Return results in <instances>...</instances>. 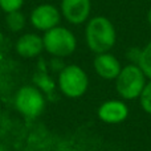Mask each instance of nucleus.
Returning a JSON list of instances; mask_svg holds the SVG:
<instances>
[{
  "instance_id": "nucleus-12",
  "label": "nucleus",
  "mask_w": 151,
  "mask_h": 151,
  "mask_svg": "<svg viewBox=\"0 0 151 151\" xmlns=\"http://www.w3.org/2000/svg\"><path fill=\"white\" fill-rule=\"evenodd\" d=\"M138 65L143 70L145 76L151 80V41L141 50V57H139Z\"/></svg>"
},
{
  "instance_id": "nucleus-3",
  "label": "nucleus",
  "mask_w": 151,
  "mask_h": 151,
  "mask_svg": "<svg viewBox=\"0 0 151 151\" xmlns=\"http://www.w3.org/2000/svg\"><path fill=\"white\" fill-rule=\"evenodd\" d=\"M44 49L55 57H68L73 55L77 48V39L74 33L64 27H55L44 33Z\"/></svg>"
},
{
  "instance_id": "nucleus-1",
  "label": "nucleus",
  "mask_w": 151,
  "mask_h": 151,
  "mask_svg": "<svg viewBox=\"0 0 151 151\" xmlns=\"http://www.w3.org/2000/svg\"><path fill=\"white\" fill-rule=\"evenodd\" d=\"M85 40L89 49L96 55L107 53L117 41V32L107 17L96 16L86 24Z\"/></svg>"
},
{
  "instance_id": "nucleus-6",
  "label": "nucleus",
  "mask_w": 151,
  "mask_h": 151,
  "mask_svg": "<svg viewBox=\"0 0 151 151\" xmlns=\"http://www.w3.org/2000/svg\"><path fill=\"white\" fill-rule=\"evenodd\" d=\"M31 24L39 31H49L60 24L61 13L52 4H40L31 12Z\"/></svg>"
},
{
  "instance_id": "nucleus-11",
  "label": "nucleus",
  "mask_w": 151,
  "mask_h": 151,
  "mask_svg": "<svg viewBox=\"0 0 151 151\" xmlns=\"http://www.w3.org/2000/svg\"><path fill=\"white\" fill-rule=\"evenodd\" d=\"M5 24L11 32H20L25 27V16L20 11L9 12L5 16Z\"/></svg>"
},
{
  "instance_id": "nucleus-15",
  "label": "nucleus",
  "mask_w": 151,
  "mask_h": 151,
  "mask_svg": "<svg viewBox=\"0 0 151 151\" xmlns=\"http://www.w3.org/2000/svg\"><path fill=\"white\" fill-rule=\"evenodd\" d=\"M147 20H149L150 25H151V8L149 9V12H147Z\"/></svg>"
},
{
  "instance_id": "nucleus-17",
  "label": "nucleus",
  "mask_w": 151,
  "mask_h": 151,
  "mask_svg": "<svg viewBox=\"0 0 151 151\" xmlns=\"http://www.w3.org/2000/svg\"><path fill=\"white\" fill-rule=\"evenodd\" d=\"M150 1H151V0H150Z\"/></svg>"
},
{
  "instance_id": "nucleus-16",
  "label": "nucleus",
  "mask_w": 151,
  "mask_h": 151,
  "mask_svg": "<svg viewBox=\"0 0 151 151\" xmlns=\"http://www.w3.org/2000/svg\"><path fill=\"white\" fill-rule=\"evenodd\" d=\"M0 151H7V149H5L3 145H0Z\"/></svg>"
},
{
  "instance_id": "nucleus-14",
  "label": "nucleus",
  "mask_w": 151,
  "mask_h": 151,
  "mask_svg": "<svg viewBox=\"0 0 151 151\" xmlns=\"http://www.w3.org/2000/svg\"><path fill=\"white\" fill-rule=\"evenodd\" d=\"M23 4L24 0H0V8L5 13L13 12V11H20Z\"/></svg>"
},
{
  "instance_id": "nucleus-4",
  "label": "nucleus",
  "mask_w": 151,
  "mask_h": 151,
  "mask_svg": "<svg viewBox=\"0 0 151 151\" xmlns=\"http://www.w3.org/2000/svg\"><path fill=\"white\" fill-rule=\"evenodd\" d=\"M15 107L25 118H37L45 109L44 94L33 85L21 86L15 96Z\"/></svg>"
},
{
  "instance_id": "nucleus-13",
  "label": "nucleus",
  "mask_w": 151,
  "mask_h": 151,
  "mask_svg": "<svg viewBox=\"0 0 151 151\" xmlns=\"http://www.w3.org/2000/svg\"><path fill=\"white\" fill-rule=\"evenodd\" d=\"M139 101H141L142 109L146 113L151 114V80L149 82H146L141 96H139Z\"/></svg>"
},
{
  "instance_id": "nucleus-7",
  "label": "nucleus",
  "mask_w": 151,
  "mask_h": 151,
  "mask_svg": "<svg viewBox=\"0 0 151 151\" xmlns=\"http://www.w3.org/2000/svg\"><path fill=\"white\" fill-rule=\"evenodd\" d=\"M90 0H61V13L65 20L74 25L85 23L90 16Z\"/></svg>"
},
{
  "instance_id": "nucleus-2",
  "label": "nucleus",
  "mask_w": 151,
  "mask_h": 151,
  "mask_svg": "<svg viewBox=\"0 0 151 151\" xmlns=\"http://www.w3.org/2000/svg\"><path fill=\"white\" fill-rule=\"evenodd\" d=\"M146 85V76L137 64H129L121 69V73L115 78V89L123 99L139 98Z\"/></svg>"
},
{
  "instance_id": "nucleus-8",
  "label": "nucleus",
  "mask_w": 151,
  "mask_h": 151,
  "mask_svg": "<svg viewBox=\"0 0 151 151\" xmlns=\"http://www.w3.org/2000/svg\"><path fill=\"white\" fill-rule=\"evenodd\" d=\"M129 107L125 102L111 99L106 101L98 107V118L105 123H121L127 118Z\"/></svg>"
},
{
  "instance_id": "nucleus-5",
  "label": "nucleus",
  "mask_w": 151,
  "mask_h": 151,
  "mask_svg": "<svg viewBox=\"0 0 151 151\" xmlns=\"http://www.w3.org/2000/svg\"><path fill=\"white\" fill-rule=\"evenodd\" d=\"M89 78L85 70L78 65H68L63 68L58 76V88L68 98H78L88 90Z\"/></svg>"
},
{
  "instance_id": "nucleus-9",
  "label": "nucleus",
  "mask_w": 151,
  "mask_h": 151,
  "mask_svg": "<svg viewBox=\"0 0 151 151\" xmlns=\"http://www.w3.org/2000/svg\"><path fill=\"white\" fill-rule=\"evenodd\" d=\"M93 65L97 74L104 80H115L118 74L121 73V69H122L118 58L115 56L110 55L109 52L97 55L93 61Z\"/></svg>"
},
{
  "instance_id": "nucleus-10",
  "label": "nucleus",
  "mask_w": 151,
  "mask_h": 151,
  "mask_svg": "<svg viewBox=\"0 0 151 151\" xmlns=\"http://www.w3.org/2000/svg\"><path fill=\"white\" fill-rule=\"evenodd\" d=\"M44 49L42 37L36 33H25L16 41V52L24 58H33L41 55Z\"/></svg>"
}]
</instances>
